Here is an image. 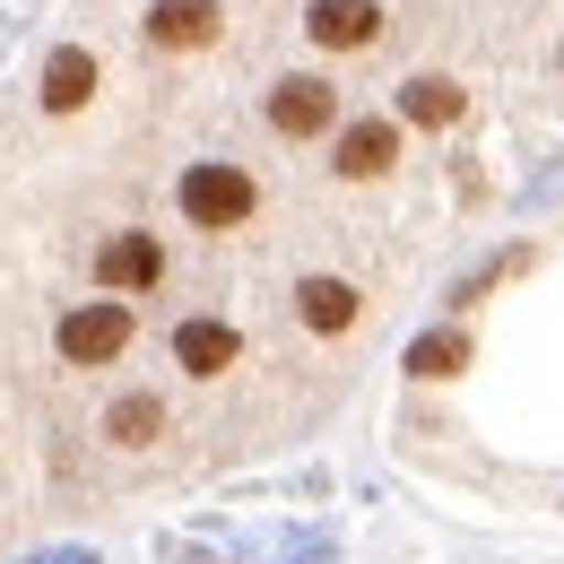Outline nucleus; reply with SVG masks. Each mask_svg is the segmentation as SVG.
I'll return each mask as SVG.
<instances>
[{"label": "nucleus", "instance_id": "2", "mask_svg": "<svg viewBox=\"0 0 564 564\" xmlns=\"http://www.w3.org/2000/svg\"><path fill=\"white\" fill-rule=\"evenodd\" d=\"M261 122H270V140L286 148H313V140H339V122H348V87L330 70H279L261 87Z\"/></svg>", "mask_w": 564, "mask_h": 564}, {"label": "nucleus", "instance_id": "11", "mask_svg": "<svg viewBox=\"0 0 564 564\" xmlns=\"http://www.w3.org/2000/svg\"><path fill=\"white\" fill-rule=\"evenodd\" d=\"M96 434L113 443V452H156L165 434H174V409H165V391H113L105 400V417H96Z\"/></svg>", "mask_w": 564, "mask_h": 564}, {"label": "nucleus", "instance_id": "7", "mask_svg": "<svg viewBox=\"0 0 564 564\" xmlns=\"http://www.w3.org/2000/svg\"><path fill=\"white\" fill-rule=\"evenodd\" d=\"M391 35V9L382 0H313L304 9V44L313 53H373Z\"/></svg>", "mask_w": 564, "mask_h": 564}, {"label": "nucleus", "instance_id": "9", "mask_svg": "<svg viewBox=\"0 0 564 564\" xmlns=\"http://www.w3.org/2000/svg\"><path fill=\"white\" fill-rule=\"evenodd\" d=\"M174 365H183L192 382H226V373L243 365V330H235L226 313H183V322H174Z\"/></svg>", "mask_w": 564, "mask_h": 564}, {"label": "nucleus", "instance_id": "6", "mask_svg": "<svg viewBox=\"0 0 564 564\" xmlns=\"http://www.w3.org/2000/svg\"><path fill=\"white\" fill-rule=\"evenodd\" d=\"M286 313H295L304 339H348L356 322H365V286L339 279V270H304L295 295H286Z\"/></svg>", "mask_w": 564, "mask_h": 564}, {"label": "nucleus", "instance_id": "13", "mask_svg": "<svg viewBox=\"0 0 564 564\" xmlns=\"http://www.w3.org/2000/svg\"><path fill=\"white\" fill-rule=\"evenodd\" d=\"M469 348H478V339H469L460 322H452V330H425L400 373H409V382H452V373H469Z\"/></svg>", "mask_w": 564, "mask_h": 564}, {"label": "nucleus", "instance_id": "14", "mask_svg": "<svg viewBox=\"0 0 564 564\" xmlns=\"http://www.w3.org/2000/svg\"><path fill=\"white\" fill-rule=\"evenodd\" d=\"M556 70H564V44H556Z\"/></svg>", "mask_w": 564, "mask_h": 564}, {"label": "nucleus", "instance_id": "12", "mask_svg": "<svg viewBox=\"0 0 564 564\" xmlns=\"http://www.w3.org/2000/svg\"><path fill=\"white\" fill-rule=\"evenodd\" d=\"M400 122L409 131H434V140H452L460 122H469V87L452 70H417L409 87H400Z\"/></svg>", "mask_w": 564, "mask_h": 564}, {"label": "nucleus", "instance_id": "3", "mask_svg": "<svg viewBox=\"0 0 564 564\" xmlns=\"http://www.w3.org/2000/svg\"><path fill=\"white\" fill-rule=\"evenodd\" d=\"M131 339H140V313H131L122 295H87V304H70V313L53 322V356H62L70 373H105V365H122Z\"/></svg>", "mask_w": 564, "mask_h": 564}, {"label": "nucleus", "instance_id": "5", "mask_svg": "<svg viewBox=\"0 0 564 564\" xmlns=\"http://www.w3.org/2000/svg\"><path fill=\"white\" fill-rule=\"evenodd\" d=\"M87 270H96V295H122V304H131V295H156V286H165V243H156V226H113Z\"/></svg>", "mask_w": 564, "mask_h": 564}, {"label": "nucleus", "instance_id": "10", "mask_svg": "<svg viewBox=\"0 0 564 564\" xmlns=\"http://www.w3.org/2000/svg\"><path fill=\"white\" fill-rule=\"evenodd\" d=\"M140 35H148V53H209L226 35V9L217 0H148Z\"/></svg>", "mask_w": 564, "mask_h": 564}, {"label": "nucleus", "instance_id": "4", "mask_svg": "<svg viewBox=\"0 0 564 564\" xmlns=\"http://www.w3.org/2000/svg\"><path fill=\"white\" fill-rule=\"evenodd\" d=\"M409 156V122L400 113H348L339 140H330V174L339 183H391Z\"/></svg>", "mask_w": 564, "mask_h": 564}, {"label": "nucleus", "instance_id": "1", "mask_svg": "<svg viewBox=\"0 0 564 564\" xmlns=\"http://www.w3.org/2000/svg\"><path fill=\"white\" fill-rule=\"evenodd\" d=\"M174 217H183L192 235H243V226L261 217L252 165H235V156H192V165L174 174Z\"/></svg>", "mask_w": 564, "mask_h": 564}, {"label": "nucleus", "instance_id": "8", "mask_svg": "<svg viewBox=\"0 0 564 564\" xmlns=\"http://www.w3.org/2000/svg\"><path fill=\"white\" fill-rule=\"evenodd\" d=\"M96 87H105V62H96L87 44H53L44 70H35V105H44L53 122H70V113L96 105Z\"/></svg>", "mask_w": 564, "mask_h": 564}]
</instances>
